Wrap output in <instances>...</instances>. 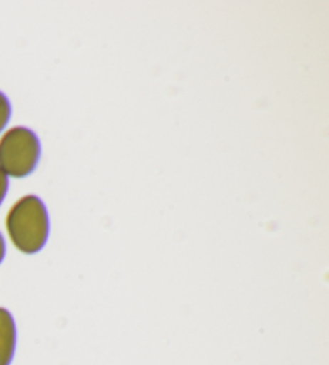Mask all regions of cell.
<instances>
[{"label":"cell","instance_id":"2","mask_svg":"<svg viewBox=\"0 0 329 365\" xmlns=\"http://www.w3.org/2000/svg\"><path fill=\"white\" fill-rule=\"evenodd\" d=\"M41 158V142L31 129L14 128L0 138V171L11 178H26Z\"/></svg>","mask_w":329,"mask_h":365},{"label":"cell","instance_id":"6","mask_svg":"<svg viewBox=\"0 0 329 365\" xmlns=\"http://www.w3.org/2000/svg\"><path fill=\"white\" fill-rule=\"evenodd\" d=\"M4 257H5V242H4L2 234H0V262L4 261Z\"/></svg>","mask_w":329,"mask_h":365},{"label":"cell","instance_id":"5","mask_svg":"<svg viewBox=\"0 0 329 365\" xmlns=\"http://www.w3.org/2000/svg\"><path fill=\"white\" fill-rule=\"evenodd\" d=\"M7 190H9V179H7V175L0 171V203L4 201L5 195H7Z\"/></svg>","mask_w":329,"mask_h":365},{"label":"cell","instance_id":"3","mask_svg":"<svg viewBox=\"0 0 329 365\" xmlns=\"http://www.w3.org/2000/svg\"><path fill=\"white\" fill-rule=\"evenodd\" d=\"M16 346V327L11 314L0 307V365H10Z\"/></svg>","mask_w":329,"mask_h":365},{"label":"cell","instance_id":"4","mask_svg":"<svg viewBox=\"0 0 329 365\" xmlns=\"http://www.w3.org/2000/svg\"><path fill=\"white\" fill-rule=\"evenodd\" d=\"M10 113H11V108H10L9 98L0 92V132H2V129L7 125L10 119Z\"/></svg>","mask_w":329,"mask_h":365},{"label":"cell","instance_id":"1","mask_svg":"<svg viewBox=\"0 0 329 365\" xmlns=\"http://www.w3.org/2000/svg\"><path fill=\"white\" fill-rule=\"evenodd\" d=\"M7 230L21 253L41 251L48 237V214L42 200L34 195L18 200L7 214Z\"/></svg>","mask_w":329,"mask_h":365}]
</instances>
